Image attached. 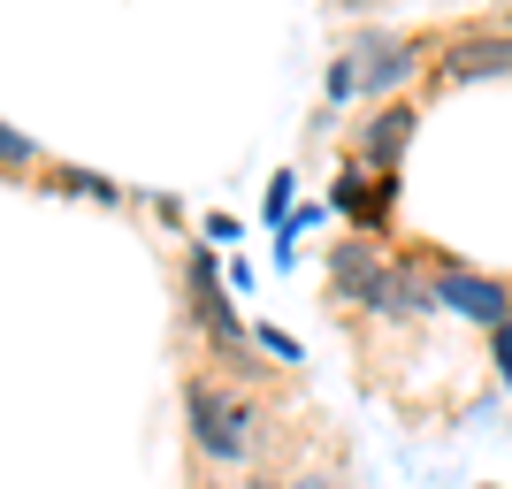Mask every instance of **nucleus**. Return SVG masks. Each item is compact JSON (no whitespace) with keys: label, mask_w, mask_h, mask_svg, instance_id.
I'll use <instances>...</instances> for the list:
<instances>
[{"label":"nucleus","mask_w":512,"mask_h":489,"mask_svg":"<svg viewBox=\"0 0 512 489\" xmlns=\"http://www.w3.org/2000/svg\"><path fill=\"white\" fill-rule=\"evenodd\" d=\"M184 413H192V444L207 451V459H245L260 436V405L253 398H237V390H214V383H192L184 390Z\"/></svg>","instance_id":"nucleus-1"},{"label":"nucleus","mask_w":512,"mask_h":489,"mask_svg":"<svg viewBox=\"0 0 512 489\" xmlns=\"http://www.w3.org/2000/svg\"><path fill=\"white\" fill-rule=\"evenodd\" d=\"M444 77L474 85V77H512V23H474L459 39H444Z\"/></svg>","instance_id":"nucleus-2"},{"label":"nucleus","mask_w":512,"mask_h":489,"mask_svg":"<svg viewBox=\"0 0 512 489\" xmlns=\"http://www.w3.org/2000/svg\"><path fill=\"white\" fill-rule=\"evenodd\" d=\"M436 306H451V314H467V321H490V329H505V321H512V283L474 276V268H436Z\"/></svg>","instance_id":"nucleus-3"},{"label":"nucleus","mask_w":512,"mask_h":489,"mask_svg":"<svg viewBox=\"0 0 512 489\" xmlns=\"http://www.w3.org/2000/svg\"><path fill=\"white\" fill-rule=\"evenodd\" d=\"M383 283H390V260L367 245V237H344L337 253H329V291L337 298H360V306H375L383 298Z\"/></svg>","instance_id":"nucleus-4"},{"label":"nucleus","mask_w":512,"mask_h":489,"mask_svg":"<svg viewBox=\"0 0 512 489\" xmlns=\"http://www.w3.org/2000/svg\"><path fill=\"white\" fill-rule=\"evenodd\" d=\"M413 62H421V39L360 31V46H352V69H360V85H367V92H390L398 77H413Z\"/></svg>","instance_id":"nucleus-5"},{"label":"nucleus","mask_w":512,"mask_h":489,"mask_svg":"<svg viewBox=\"0 0 512 489\" xmlns=\"http://www.w3.org/2000/svg\"><path fill=\"white\" fill-rule=\"evenodd\" d=\"M192 306H199V321H207L214 337H237V314H230V298L214 291V260L207 253H192Z\"/></svg>","instance_id":"nucleus-6"},{"label":"nucleus","mask_w":512,"mask_h":489,"mask_svg":"<svg viewBox=\"0 0 512 489\" xmlns=\"http://www.w3.org/2000/svg\"><path fill=\"white\" fill-rule=\"evenodd\" d=\"M406 138H413V107L398 100V107H383V115H375V123H367V161H398V153H406Z\"/></svg>","instance_id":"nucleus-7"},{"label":"nucleus","mask_w":512,"mask_h":489,"mask_svg":"<svg viewBox=\"0 0 512 489\" xmlns=\"http://www.w3.org/2000/svg\"><path fill=\"white\" fill-rule=\"evenodd\" d=\"M421 306H428V291H421V283H406L398 268H390L383 298H375V314H421Z\"/></svg>","instance_id":"nucleus-8"},{"label":"nucleus","mask_w":512,"mask_h":489,"mask_svg":"<svg viewBox=\"0 0 512 489\" xmlns=\"http://www.w3.org/2000/svg\"><path fill=\"white\" fill-rule=\"evenodd\" d=\"M31 161H39V146H23L16 130L0 123V169H31Z\"/></svg>","instance_id":"nucleus-9"},{"label":"nucleus","mask_w":512,"mask_h":489,"mask_svg":"<svg viewBox=\"0 0 512 489\" xmlns=\"http://www.w3.org/2000/svg\"><path fill=\"white\" fill-rule=\"evenodd\" d=\"M352 92H360V69H352V54H344V62L329 69V100H352Z\"/></svg>","instance_id":"nucleus-10"},{"label":"nucleus","mask_w":512,"mask_h":489,"mask_svg":"<svg viewBox=\"0 0 512 489\" xmlns=\"http://www.w3.org/2000/svg\"><path fill=\"white\" fill-rule=\"evenodd\" d=\"M497 367H505V390H512V321L497 329Z\"/></svg>","instance_id":"nucleus-11"},{"label":"nucleus","mask_w":512,"mask_h":489,"mask_svg":"<svg viewBox=\"0 0 512 489\" xmlns=\"http://www.w3.org/2000/svg\"><path fill=\"white\" fill-rule=\"evenodd\" d=\"M299 489H329V474H306V482H299Z\"/></svg>","instance_id":"nucleus-12"}]
</instances>
